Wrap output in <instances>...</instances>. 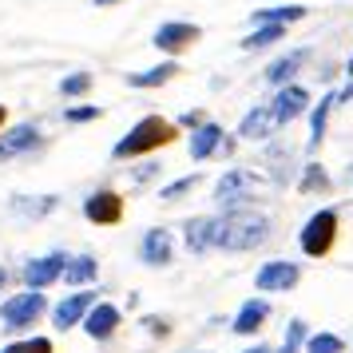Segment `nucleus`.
Wrapping results in <instances>:
<instances>
[{"label": "nucleus", "mask_w": 353, "mask_h": 353, "mask_svg": "<svg viewBox=\"0 0 353 353\" xmlns=\"http://www.w3.org/2000/svg\"><path fill=\"white\" fill-rule=\"evenodd\" d=\"M270 219L258 214V210H230L219 219V246L214 250H230V254H242V250H258L262 242L270 239Z\"/></svg>", "instance_id": "1"}, {"label": "nucleus", "mask_w": 353, "mask_h": 353, "mask_svg": "<svg viewBox=\"0 0 353 353\" xmlns=\"http://www.w3.org/2000/svg\"><path fill=\"white\" fill-rule=\"evenodd\" d=\"M175 135H179L175 123H167V119H159V115H143V119L112 147V155L115 159H135V155H147V151H155V147L171 143Z\"/></svg>", "instance_id": "2"}, {"label": "nucleus", "mask_w": 353, "mask_h": 353, "mask_svg": "<svg viewBox=\"0 0 353 353\" xmlns=\"http://www.w3.org/2000/svg\"><path fill=\"white\" fill-rule=\"evenodd\" d=\"M334 239H337V210H330V207L314 210V214L305 219L302 234H298L302 254H310V258H325L334 250Z\"/></svg>", "instance_id": "3"}, {"label": "nucleus", "mask_w": 353, "mask_h": 353, "mask_svg": "<svg viewBox=\"0 0 353 353\" xmlns=\"http://www.w3.org/2000/svg\"><path fill=\"white\" fill-rule=\"evenodd\" d=\"M44 310H48V302H44V294H40V290L17 294V298H8V302L0 305V330H8V334H20V330L36 325V318H40Z\"/></svg>", "instance_id": "4"}, {"label": "nucleus", "mask_w": 353, "mask_h": 353, "mask_svg": "<svg viewBox=\"0 0 353 353\" xmlns=\"http://www.w3.org/2000/svg\"><path fill=\"white\" fill-rule=\"evenodd\" d=\"M258 187H262V179L254 175V171H246V167H230L223 179H219V187H214V203L230 214V210L239 207V203H246V199H254Z\"/></svg>", "instance_id": "5"}, {"label": "nucleus", "mask_w": 353, "mask_h": 353, "mask_svg": "<svg viewBox=\"0 0 353 353\" xmlns=\"http://www.w3.org/2000/svg\"><path fill=\"white\" fill-rule=\"evenodd\" d=\"M302 282V266L298 262H286V258H274V262H262L254 274L258 294H286Z\"/></svg>", "instance_id": "6"}, {"label": "nucleus", "mask_w": 353, "mask_h": 353, "mask_svg": "<svg viewBox=\"0 0 353 353\" xmlns=\"http://www.w3.org/2000/svg\"><path fill=\"white\" fill-rule=\"evenodd\" d=\"M92 305H96V294H88V290L68 294V298H60V302L52 305V325H56V330L83 325V318H88V310H92Z\"/></svg>", "instance_id": "7"}, {"label": "nucleus", "mask_w": 353, "mask_h": 353, "mask_svg": "<svg viewBox=\"0 0 353 353\" xmlns=\"http://www.w3.org/2000/svg\"><path fill=\"white\" fill-rule=\"evenodd\" d=\"M83 219L96 226H115L123 219V199L115 191H96L83 199Z\"/></svg>", "instance_id": "8"}, {"label": "nucleus", "mask_w": 353, "mask_h": 353, "mask_svg": "<svg viewBox=\"0 0 353 353\" xmlns=\"http://www.w3.org/2000/svg\"><path fill=\"white\" fill-rule=\"evenodd\" d=\"M203 36V28L199 24H187V20H171V24H159L155 28V48L159 52H183V48H191L194 40Z\"/></svg>", "instance_id": "9"}, {"label": "nucleus", "mask_w": 353, "mask_h": 353, "mask_svg": "<svg viewBox=\"0 0 353 353\" xmlns=\"http://www.w3.org/2000/svg\"><path fill=\"white\" fill-rule=\"evenodd\" d=\"M119 321H123L119 305H112V302H96L92 310H88V318H83V334L92 337V341H108V337H115Z\"/></svg>", "instance_id": "10"}, {"label": "nucleus", "mask_w": 353, "mask_h": 353, "mask_svg": "<svg viewBox=\"0 0 353 353\" xmlns=\"http://www.w3.org/2000/svg\"><path fill=\"white\" fill-rule=\"evenodd\" d=\"M183 239H187V250L191 254H207L219 246V214H199L183 226Z\"/></svg>", "instance_id": "11"}, {"label": "nucleus", "mask_w": 353, "mask_h": 353, "mask_svg": "<svg viewBox=\"0 0 353 353\" xmlns=\"http://www.w3.org/2000/svg\"><path fill=\"white\" fill-rule=\"evenodd\" d=\"M305 108H310V92H305L302 83H286V88H278V96H274V103H270L278 128H282V123H290V119H298Z\"/></svg>", "instance_id": "12"}, {"label": "nucleus", "mask_w": 353, "mask_h": 353, "mask_svg": "<svg viewBox=\"0 0 353 353\" xmlns=\"http://www.w3.org/2000/svg\"><path fill=\"white\" fill-rule=\"evenodd\" d=\"M139 258H143L147 266H171V258H175V242H171V230H147L143 242H139Z\"/></svg>", "instance_id": "13"}, {"label": "nucleus", "mask_w": 353, "mask_h": 353, "mask_svg": "<svg viewBox=\"0 0 353 353\" xmlns=\"http://www.w3.org/2000/svg\"><path fill=\"white\" fill-rule=\"evenodd\" d=\"M68 258L64 254H44V258H32L28 266H24V282H28V290H44L52 286L60 274H64Z\"/></svg>", "instance_id": "14"}, {"label": "nucleus", "mask_w": 353, "mask_h": 353, "mask_svg": "<svg viewBox=\"0 0 353 353\" xmlns=\"http://www.w3.org/2000/svg\"><path fill=\"white\" fill-rule=\"evenodd\" d=\"M32 147H40V128L36 123H17L8 135H0V159H17Z\"/></svg>", "instance_id": "15"}, {"label": "nucleus", "mask_w": 353, "mask_h": 353, "mask_svg": "<svg viewBox=\"0 0 353 353\" xmlns=\"http://www.w3.org/2000/svg\"><path fill=\"white\" fill-rule=\"evenodd\" d=\"M270 318V302L266 298H250V302H242L239 305V314H234V334H242V337H250V334H258L262 330V321Z\"/></svg>", "instance_id": "16"}, {"label": "nucleus", "mask_w": 353, "mask_h": 353, "mask_svg": "<svg viewBox=\"0 0 353 353\" xmlns=\"http://www.w3.org/2000/svg\"><path fill=\"white\" fill-rule=\"evenodd\" d=\"M274 131H278V119H274L270 103H258L254 112H246L242 115V123H239L242 139H270Z\"/></svg>", "instance_id": "17"}, {"label": "nucleus", "mask_w": 353, "mask_h": 353, "mask_svg": "<svg viewBox=\"0 0 353 353\" xmlns=\"http://www.w3.org/2000/svg\"><path fill=\"white\" fill-rule=\"evenodd\" d=\"M219 147H223V128H219V123H203V128L191 131V159L194 163L210 159Z\"/></svg>", "instance_id": "18"}, {"label": "nucleus", "mask_w": 353, "mask_h": 353, "mask_svg": "<svg viewBox=\"0 0 353 353\" xmlns=\"http://www.w3.org/2000/svg\"><path fill=\"white\" fill-rule=\"evenodd\" d=\"M305 56H310L305 48H298V52H286L282 60H274V64L266 68V80H270L274 88H286V83L294 80V76H298V68L305 64Z\"/></svg>", "instance_id": "19"}, {"label": "nucleus", "mask_w": 353, "mask_h": 353, "mask_svg": "<svg viewBox=\"0 0 353 353\" xmlns=\"http://www.w3.org/2000/svg\"><path fill=\"white\" fill-rule=\"evenodd\" d=\"M96 274H99L96 258H92V254H76V258H68L64 282H68V286H88V282H96Z\"/></svg>", "instance_id": "20"}, {"label": "nucleus", "mask_w": 353, "mask_h": 353, "mask_svg": "<svg viewBox=\"0 0 353 353\" xmlns=\"http://www.w3.org/2000/svg\"><path fill=\"white\" fill-rule=\"evenodd\" d=\"M175 72H179V64H175V60H167V64L147 68V72H131L128 83H131V88H159V83H167Z\"/></svg>", "instance_id": "21"}, {"label": "nucleus", "mask_w": 353, "mask_h": 353, "mask_svg": "<svg viewBox=\"0 0 353 353\" xmlns=\"http://www.w3.org/2000/svg\"><path fill=\"white\" fill-rule=\"evenodd\" d=\"M56 194H40V199H28V194H12V210L17 214H28V219H40V214H48L56 210Z\"/></svg>", "instance_id": "22"}, {"label": "nucleus", "mask_w": 353, "mask_h": 353, "mask_svg": "<svg viewBox=\"0 0 353 353\" xmlns=\"http://www.w3.org/2000/svg\"><path fill=\"white\" fill-rule=\"evenodd\" d=\"M305 17V8L302 4H282V8H258L254 12V24H294V20H302Z\"/></svg>", "instance_id": "23"}, {"label": "nucleus", "mask_w": 353, "mask_h": 353, "mask_svg": "<svg viewBox=\"0 0 353 353\" xmlns=\"http://www.w3.org/2000/svg\"><path fill=\"white\" fill-rule=\"evenodd\" d=\"M282 36H286L282 24H258L254 32L242 40V48H246V52H262V48H270L274 40H282Z\"/></svg>", "instance_id": "24"}, {"label": "nucleus", "mask_w": 353, "mask_h": 353, "mask_svg": "<svg viewBox=\"0 0 353 353\" xmlns=\"http://www.w3.org/2000/svg\"><path fill=\"white\" fill-rule=\"evenodd\" d=\"M337 103V96L330 92L325 99H318V108H314V115H310V147H318L321 139H325V119H330V108Z\"/></svg>", "instance_id": "25"}, {"label": "nucleus", "mask_w": 353, "mask_h": 353, "mask_svg": "<svg viewBox=\"0 0 353 353\" xmlns=\"http://www.w3.org/2000/svg\"><path fill=\"white\" fill-rule=\"evenodd\" d=\"M305 337H310V325H305L302 318H294L286 325V337H282V350H278V353H302Z\"/></svg>", "instance_id": "26"}, {"label": "nucleus", "mask_w": 353, "mask_h": 353, "mask_svg": "<svg viewBox=\"0 0 353 353\" xmlns=\"http://www.w3.org/2000/svg\"><path fill=\"white\" fill-rule=\"evenodd\" d=\"M305 353H345V341L337 334H310L305 337Z\"/></svg>", "instance_id": "27"}, {"label": "nucleus", "mask_w": 353, "mask_h": 353, "mask_svg": "<svg viewBox=\"0 0 353 353\" xmlns=\"http://www.w3.org/2000/svg\"><path fill=\"white\" fill-rule=\"evenodd\" d=\"M194 187H199V175L175 179V183H171V187H163V191H159V199H163V203H175V199H183V194H191Z\"/></svg>", "instance_id": "28"}, {"label": "nucleus", "mask_w": 353, "mask_h": 353, "mask_svg": "<svg viewBox=\"0 0 353 353\" xmlns=\"http://www.w3.org/2000/svg\"><path fill=\"white\" fill-rule=\"evenodd\" d=\"M88 88H92V72H72V76L60 80V92L64 96H83Z\"/></svg>", "instance_id": "29"}, {"label": "nucleus", "mask_w": 353, "mask_h": 353, "mask_svg": "<svg viewBox=\"0 0 353 353\" xmlns=\"http://www.w3.org/2000/svg\"><path fill=\"white\" fill-rule=\"evenodd\" d=\"M325 187H330V179H325V171L310 163V167H305V179H302V191H325Z\"/></svg>", "instance_id": "30"}, {"label": "nucleus", "mask_w": 353, "mask_h": 353, "mask_svg": "<svg viewBox=\"0 0 353 353\" xmlns=\"http://www.w3.org/2000/svg\"><path fill=\"white\" fill-rule=\"evenodd\" d=\"M64 119H68V123H88V119H99V108H96V103H88V108H72Z\"/></svg>", "instance_id": "31"}, {"label": "nucleus", "mask_w": 353, "mask_h": 353, "mask_svg": "<svg viewBox=\"0 0 353 353\" xmlns=\"http://www.w3.org/2000/svg\"><path fill=\"white\" fill-rule=\"evenodd\" d=\"M159 175V163H139V167H135V171H131V179H135V183H147V179H155Z\"/></svg>", "instance_id": "32"}, {"label": "nucleus", "mask_w": 353, "mask_h": 353, "mask_svg": "<svg viewBox=\"0 0 353 353\" xmlns=\"http://www.w3.org/2000/svg\"><path fill=\"white\" fill-rule=\"evenodd\" d=\"M143 325H147V334H155V337H167V334H171V325H167L163 318H143Z\"/></svg>", "instance_id": "33"}, {"label": "nucleus", "mask_w": 353, "mask_h": 353, "mask_svg": "<svg viewBox=\"0 0 353 353\" xmlns=\"http://www.w3.org/2000/svg\"><path fill=\"white\" fill-rule=\"evenodd\" d=\"M24 353H52V341L48 337H32V341H24Z\"/></svg>", "instance_id": "34"}, {"label": "nucleus", "mask_w": 353, "mask_h": 353, "mask_svg": "<svg viewBox=\"0 0 353 353\" xmlns=\"http://www.w3.org/2000/svg\"><path fill=\"white\" fill-rule=\"evenodd\" d=\"M0 353H24V341H12V345H4Z\"/></svg>", "instance_id": "35"}, {"label": "nucleus", "mask_w": 353, "mask_h": 353, "mask_svg": "<svg viewBox=\"0 0 353 353\" xmlns=\"http://www.w3.org/2000/svg\"><path fill=\"white\" fill-rule=\"evenodd\" d=\"M246 353H274L270 345H254V350H246Z\"/></svg>", "instance_id": "36"}, {"label": "nucleus", "mask_w": 353, "mask_h": 353, "mask_svg": "<svg viewBox=\"0 0 353 353\" xmlns=\"http://www.w3.org/2000/svg\"><path fill=\"white\" fill-rule=\"evenodd\" d=\"M337 99H353V83H350V88H345V92H341Z\"/></svg>", "instance_id": "37"}, {"label": "nucleus", "mask_w": 353, "mask_h": 353, "mask_svg": "<svg viewBox=\"0 0 353 353\" xmlns=\"http://www.w3.org/2000/svg\"><path fill=\"white\" fill-rule=\"evenodd\" d=\"M4 282H8V270H4V266H0V290H4Z\"/></svg>", "instance_id": "38"}, {"label": "nucleus", "mask_w": 353, "mask_h": 353, "mask_svg": "<svg viewBox=\"0 0 353 353\" xmlns=\"http://www.w3.org/2000/svg\"><path fill=\"white\" fill-rule=\"evenodd\" d=\"M108 4H115V0H96V8H108Z\"/></svg>", "instance_id": "39"}, {"label": "nucleus", "mask_w": 353, "mask_h": 353, "mask_svg": "<svg viewBox=\"0 0 353 353\" xmlns=\"http://www.w3.org/2000/svg\"><path fill=\"white\" fill-rule=\"evenodd\" d=\"M0 123H4V103H0Z\"/></svg>", "instance_id": "40"}, {"label": "nucleus", "mask_w": 353, "mask_h": 353, "mask_svg": "<svg viewBox=\"0 0 353 353\" xmlns=\"http://www.w3.org/2000/svg\"><path fill=\"white\" fill-rule=\"evenodd\" d=\"M350 76H353V60H350Z\"/></svg>", "instance_id": "41"}]
</instances>
